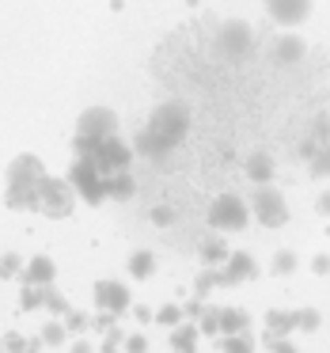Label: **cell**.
Returning a JSON list of instances; mask_svg holds the SVG:
<instances>
[{
    "label": "cell",
    "mask_w": 330,
    "mask_h": 353,
    "mask_svg": "<svg viewBox=\"0 0 330 353\" xmlns=\"http://www.w3.org/2000/svg\"><path fill=\"white\" fill-rule=\"evenodd\" d=\"M186 130H190V110H186V103H163L152 114V122L145 125V133L137 137V148L145 156H163L186 137Z\"/></svg>",
    "instance_id": "cell-1"
},
{
    "label": "cell",
    "mask_w": 330,
    "mask_h": 353,
    "mask_svg": "<svg viewBox=\"0 0 330 353\" xmlns=\"http://www.w3.org/2000/svg\"><path fill=\"white\" fill-rule=\"evenodd\" d=\"M46 179L39 156H19L8 168V205L16 209H39V183Z\"/></svg>",
    "instance_id": "cell-2"
},
{
    "label": "cell",
    "mask_w": 330,
    "mask_h": 353,
    "mask_svg": "<svg viewBox=\"0 0 330 353\" xmlns=\"http://www.w3.org/2000/svg\"><path fill=\"white\" fill-rule=\"evenodd\" d=\"M118 133V114L110 107H92L80 114L76 122V137H72V145H76V156H87L99 141L114 137Z\"/></svg>",
    "instance_id": "cell-3"
},
{
    "label": "cell",
    "mask_w": 330,
    "mask_h": 353,
    "mask_svg": "<svg viewBox=\"0 0 330 353\" xmlns=\"http://www.w3.org/2000/svg\"><path fill=\"white\" fill-rule=\"evenodd\" d=\"M251 205H247L239 194H220V198L209 205V224L216 232H243L251 224Z\"/></svg>",
    "instance_id": "cell-4"
},
{
    "label": "cell",
    "mask_w": 330,
    "mask_h": 353,
    "mask_svg": "<svg viewBox=\"0 0 330 353\" xmlns=\"http://www.w3.org/2000/svg\"><path fill=\"white\" fill-rule=\"evenodd\" d=\"M251 213H254V221L266 224V228H281V224H289L285 194L277 190V186H269V183H258V190H254V198H251Z\"/></svg>",
    "instance_id": "cell-5"
},
{
    "label": "cell",
    "mask_w": 330,
    "mask_h": 353,
    "mask_svg": "<svg viewBox=\"0 0 330 353\" xmlns=\"http://www.w3.org/2000/svg\"><path fill=\"white\" fill-rule=\"evenodd\" d=\"M69 183H72V190L84 201H92V205H99V201L107 198V175H103V171L95 168V160H87V156H76V163H72V171H69Z\"/></svg>",
    "instance_id": "cell-6"
},
{
    "label": "cell",
    "mask_w": 330,
    "mask_h": 353,
    "mask_svg": "<svg viewBox=\"0 0 330 353\" xmlns=\"http://www.w3.org/2000/svg\"><path fill=\"white\" fill-rule=\"evenodd\" d=\"M72 201H76V190H72V183H65V179H42L39 183V209L50 216H69L72 213Z\"/></svg>",
    "instance_id": "cell-7"
},
{
    "label": "cell",
    "mask_w": 330,
    "mask_h": 353,
    "mask_svg": "<svg viewBox=\"0 0 330 353\" xmlns=\"http://www.w3.org/2000/svg\"><path fill=\"white\" fill-rule=\"evenodd\" d=\"M87 160H95V168H99L103 175H114V171H125V168H130V148H125V141L114 133V137L99 141V145L87 152Z\"/></svg>",
    "instance_id": "cell-8"
},
{
    "label": "cell",
    "mask_w": 330,
    "mask_h": 353,
    "mask_svg": "<svg viewBox=\"0 0 330 353\" xmlns=\"http://www.w3.org/2000/svg\"><path fill=\"white\" fill-rule=\"evenodd\" d=\"M266 12L281 27H300L311 16V0H266Z\"/></svg>",
    "instance_id": "cell-9"
},
{
    "label": "cell",
    "mask_w": 330,
    "mask_h": 353,
    "mask_svg": "<svg viewBox=\"0 0 330 353\" xmlns=\"http://www.w3.org/2000/svg\"><path fill=\"white\" fill-rule=\"evenodd\" d=\"M95 304L107 315H122L125 307H130V289H125L122 281H99L95 285Z\"/></svg>",
    "instance_id": "cell-10"
},
{
    "label": "cell",
    "mask_w": 330,
    "mask_h": 353,
    "mask_svg": "<svg viewBox=\"0 0 330 353\" xmlns=\"http://www.w3.org/2000/svg\"><path fill=\"white\" fill-rule=\"evenodd\" d=\"M254 274H258V262H254L247 251H236V254H228V259H224L220 281L224 285H239V281H251Z\"/></svg>",
    "instance_id": "cell-11"
},
{
    "label": "cell",
    "mask_w": 330,
    "mask_h": 353,
    "mask_svg": "<svg viewBox=\"0 0 330 353\" xmlns=\"http://www.w3.org/2000/svg\"><path fill=\"white\" fill-rule=\"evenodd\" d=\"M220 46L228 50V54H247V50H251V27L247 23H228L220 31Z\"/></svg>",
    "instance_id": "cell-12"
},
{
    "label": "cell",
    "mask_w": 330,
    "mask_h": 353,
    "mask_svg": "<svg viewBox=\"0 0 330 353\" xmlns=\"http://www.w3.org/2000/svg\"><path fill=\"white\" fill-rule=\"evenodd\" d=\"M251 330V315L243 307H220V334H243Z\"/></svg>",
    "instance_id": "cell-13"
},
{
    "label": "cell",
    "mask_w": 330,
    "mask_h": 353,
    "mask_svg": "<svg viewBox=\"0 0 330 353\" xmlns=\"http://www.w3.org/2000/svg\"><path fill=\"white\" fill-rule=\"evenodd\" d=\"M198 334H201V327L178 323V327L171 330V350H175V353H194V350H198Z\"/></svg>",
    "instance_id": "cell-14"
},
{
    "label": "cell",
    "mask_w": 330,
    "mask_h": 353,
    "mask_svg": "<svg viewBox=\"0 0 330 353\" xmlns=\"http://www.w3.org/2000/svg\"><path fill=\"white\" fill-rule=\"evenodd\" d=\"M57 274V266L46 259V254H39V259L27 262V285H50Z\"/></svg>",
    "instance_id": "cell-15"
},
{
    "label": "cell",
    "mask_w": 330,
    "mask_h": 353,
    "mask_svg": "<svg viewBox=\"0 0 330 353\" xmlns=\"http://www.w3.org/2000/svg\"><path fill=\"white\" fill-rule=\"evenodd\" d=\"M266 327L274 330V338H285V334H292V330H300V319H296V312H269Z\"/></svg>",
    "instance_id": "cell-16"
},
{
    "label": "cell",
    "mask_w": 330,
    "mask_h": 353,
    "mask_svg": "<svg viewBox=\"0 0 330 353\" xmlns=\"http://www.w3.org/2000/svg\"><path fill=\"white\" fill-rule=\"evenodd\" d=\"M107 198H118V201L133 198V179L125 175V171H114V175H107Z\"/></svg>",
    "instance_id": "cell-17"
},
{
    "label": "cell",
    "mask_w": 330,
    "mask_h": 353,
    "mask_svg": "<svg viewBox=\"0 0 330 353\" xmlns=\"http://www.w3.org/2000/svg\"><path fill=\"white\" fill-rule=\"evenodd\" d=\"M247 175H251L254 183H269V179H274V160L262 156V152H254L251 160H247Z\"/></svg>",
    "instance_id": "cell-18"
},
{
    "label": "cell",
    "mask_w": 330,
    "mask_h": 353,
    "mask_svg": "<svg viewBox=\"0 0 330 353\" xmlns=\"http://www.w3.org/2000/svg\"><path fill=\"white\" fill-rule=\"evenodd\" d=\"M274 54H277V61H296V57L304 54V42L292 39V34H285V39H277Z\"/></svg>",
    "instance_id": "cell-19"
},
{
    "label": "cell",
    "mask_w": 330,
    "mask_h": 353,
    "mask_svg": "<svg viewBox=\"0 0 330 353\" xmlns=\"http://www.w3.org/2000/svg\"><path fill=\"white\" fill-rule=\"evenodd\" d=\"M152 270H156V259H152L148 251H137V254L130 259V274H133V277H152Z\"/></svg>",
    "instance_id": "cell-20"
},
{
    "label": "cell",
    "mask_w": 330,
    "mask_h": 353,
    "mask_svg": "<svg viewBox=\"0 0 330 353\" xmlns=\"http://www.w3.org/2000/svg\"><path fill=\"white\" fill-rule=\"evenodd\" d=\"M311 175L315 179H330V141L319 145V152L311 156Z\"/></svg>",
    "instance_id": "cell-21"
},
{
    "label": "cell",
    "mask_w": 330,
    "mask_h": 353,
    "mask_svg": "<svg viewBox=\"0 0 330 353\" xmlns=\"http://www.w3.org/2000/svg\"><path fill=\"white\" fill-rule=\"evenodd\" d=\"M296 262H300L296 251H277V254H274V266H269V270H274L277 277H289L292 270H296Z\"/></svg>",
    "instance_id": "cell-22"
},
{
    "label": "cell",
    "mask_w": 330,
    "mask_h": 353,
    "mask_svg": "<svg viewBox=\"0 0 330 353\" xmlns=\"http://www.w3.org/2000/svg\"><path fill=\"white\" fill-rule=\"evenodd\" d=\"M224 353H254V338L247 330L243 334H228L224 338Z\"/></svg>",
    "instance_id": "cell-23"
},
{
    "label": "cell",
    "mask_w": 330,
    "mask_h": 353,
    "mask_svg": "<svg viewBox=\"0 0 330 353\" xmlns=\"http://www.w3.org/2000/svg\"><path fill=\"white\" fill-rule=\"evenodd\" d=\"M198 327H201V334H220V307H205Z\"/></svg>",
    "instance_id": "cell-24"
},
{
    "label": "cell",
    "mask_w": 330,
    "mask_h": 353,
    "mask_svg": "<svg viewBox=\"0 0 330 353\" xmlns=\"http://www.w3.org/2000/svg\"><path fill=\"white\" fill-rule=\"evenodd\" d=\"M201 259H205V262L228 259V247H224V239H209V243H201Z\"/></svg>",
    "instance_id": "cell-25"
},
{
    "label": "cell",
    "mask_w": 330,
    "mask_h": 353,
    "mask_svg": "<svg viewBox=\"0 0 330 353\" xmlns=\"http://www.w3.org/2000/svg\"><path fill=\"white\" fill-rule=\"evenodd\" d=\"M156 319H160L163 327H178V323H183V307L167 304V307H160V312H156Z\"/></svg>",
    "instance_id": "cell-26"
},
{
    "label": "cell",
    "mask_w": 330,
    "mask_h": 353,
    "mask_svg": "<svg viewBox=\"0 0 330 353\" xmlns=\"http://www.w3.org/2000/svg\"><path fill=\"white\" fill-rule=\"evenodd\" d=\"M296 319H300V330H319L322 315L315 312V307H304V312H296Z\"/></svg>",
    "instance_id": "cell-27"
},
{
    "label": "cell",
    "mask_w": 330,
    "mask_h": 353,
    "mask_svg": "<svg viewBox=\"0 0 330 353\" xmlns=\"http://www.w3.org/2000/svg\"><path fill=\"white\" fill-rule=\"evenodd\" d=\"M42 342L61 345V342H65V327H61V323H50V327H46V334H42Z\"/></svg>",
    "instance_id": "cell-28"
},
{
    "label": "cell",
    "mask_w": 330,
    "mask_h": 353,
    "mask_svg": "<svg viewBox=\"0 0 330 353\" xmlns=\"http://www.w3.org/2000/svg\"><path fill=\"white\" fill-rule=\"evenodd\" d=\"M269 350L274 353H300L296 342H289V338H269Z\"/></svg>",
    "instance_id": "cell-29"
},
{
    "label": "cell",
    "mask_w": 330,
    "mask_h": 353,
    "mask_svg": "<svg viewBox=\"0 0 330 353\" xmlns=\"http://www.w3.org/2000/svg\"><path fill=\"white\" fill-rule=\"evenodd\" d=\"M145 350H148V342L141 334H133L130 342H125V353H145Z\"/></svg>",
    "instance_id": "cell-30"
},
{
    "label": "cell",
    "mask_w": 330,
    "mask_h": 353,
    "mask_svg": "<svg viewBox=\"0 0 330 353\" xmlns=\"http://www.w3.org/2000/svg\"><path fill=\"white\" fill-rule=\"evenodd\" d=\"M16 266H19V259H16V254H8V259L0 262V274H4V277H12V274H16Z\"/></svg>",
    "instance_id": "cell-31"
},
{
    "label": "cell",
    "mask_w": 330,
    "mask_h": 353,
    "mask_svg": "<svg viewBox=\"0 0 330 353\" xmlns=\"http://www.w3.org/2000/svg\"><path fill=\"white\" fill-rule=\"evenodd\" d=\"M311 270H315V274H330V259H327V254H319V259L311 262Z\"/></svg>",
    "instance_id": "cell-32"
},
{
    "label": "cell",
    "mask_w": 330,
    "mask_h": 353,
    "mask_svg": "<svg viewBox=\"0 0 330 353\" xmlns=\"http://www.w3.org/2000/svg\"><path fill=\"white\" fill-rule=\"evenodd\" d=\"M46 304L54 307V312H65V300L57 296V292H46Z\"/></svg>",
    "instance_id": "cell-33"
},
{
    "label": "cell",
    "mask_w": 330,
    "mask_h": 353,
    "mask_svg": "<svg viewBox=\"0 0 330 353\" xmlns=\"http://www.w3.org/2000/svg\"><path fill=\"white\" fill-rule=\"evenodd\" d=\"M315 209H319V213H322V216H330V190H327V194H322V198H319V201H315Z\"/></svg>",
    "instance_id": "cell-34"
},
{
    "label": "cell",
    "mask_w": 330,
    "mask_h": 353,
    "mask_svg": "<svg viewBox=\"0 0 330 353\" xmlns=\"http://www.w3.org/2000/svg\"><path fill=\"white\" fill-rule=\"evenodd\" d=\"M72 353H92V345H87V342H80V345H72Z\"/></svg>",
    "instance_id": "cell-35"
},
{
    "label": "cell",
    "mask_w": 330,
    "mask_h": 353,
    "mask_svg": "<svg viewBox=\"0 0 330 353\" xmlns=\"http://www.w3.org/2000/svg\"><path fill=\"white\" fill-rule=\"evenodd\" d=\"M27 353H39V350H27Z\"/></svg>",
    "instance_id": "cell-36"
}]
</instances>
